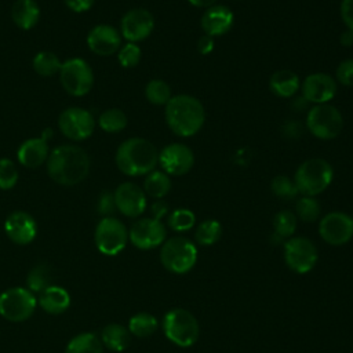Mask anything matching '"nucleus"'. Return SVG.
Masks as SVG:
<instances>
[{
    "instance_id": "1",
    "label": "nucleus",
    "mask_w": 353,
    "mask_h": 353,
    "mask_svg": "<svg viewBox=\"0 0 353 353\" xmlns=\"http://www.w3.org/2000/svg\"><path fill=\"white\" fill-rule=\"evenodd\" d=\"M47 172L59 185H77L90 172V157L84 149L76 145H61L48 154Z\"/></svg>"
},
{
    "instance_id": "2",
    "label": "nucleus",
    "mask_w": 353,
    "mask_h": 353,
    "mask_svg": "<svg viewBox=\"0 0 353 353\" xmlns=\"http://www.w3.org/2000/svg\"><path fill=\"white\" fill-rule=\"evenodd\" d=\"M164 116L168 128L183 138L196 135L205 121L203 103L189 94L172 95L165 103Z\"/></svg>"
},
{
    "instance_id": "3",
    "label": "nucleus",
    "mask_w": 353,
    "mask_h": 353,
    "mask_svg": "<svg viewBox=\"0 0 353 353\" xmlns=\"http://www.w3.org/2000/svg\"><path fill=\"white\" fill-rule=\"evenodd\" d=\"M117 168L128 176L148 175L159 163L156 146L145 138H130L121 142L116 152Z\"/></svg>"
},
{
    "instance_id": "4",
    "label": "nucleus",
    "mask_w": 353,
    "mask_h": 353,
    "mask_svg": "<svg viewBox=\"0 0 353 353\" xmlns=\"http://www.w3.org/2000/svg\"><path fill=\"white\" fill-rule=\"evenodd\" d=\"M334 170L324 159H307L295 171L294 182L302 196H317L332 182Z\"/></svg>"
},
{
    "instance_id": "5",
    "label": "nucleus",
    "mask_w": 353,
    "mask_h": 353,
    "mask_svg": "<svg viewBox=\"0 0 353 353\" xmlns=\"http://www.w3.org/2000/svg\"><path fill=\"white\" fill-rule=\"evenodd\" d=\"M163 331L165 338L179 346H193L200 335V325L192 312L183 307H174L163 317Z\"/></svg>"
},
{
    "instance_id": "6",
    "label": "nucleus",
    "mask_w": 353,
    "mask_h": 353,
    "mask_svg": "<svg viewBox=\"0 0 353 353\" xmlns=\"http://www.w3.org/2000/svg\"><path fill=\"white\" fill-rule=\"evenodd\" d=\"M160 247V262L168 272L185 274L194 268L197 262V247L188 237L174 236L165 239Z\"/></svg>"
},
{
    "instance_id": "7",
    "label": "nucleus",
    "mask_w": 353,
    "mask_h": 353,
    "mask_svg": "<svg viewBox=\"0 0 353 353\" xmlns=\"http://www.w3.org/2000/svg\"><path fill=\"white\" fill-rule=\"evenodd\" d=\"M306 127L319 139L336 138L343 128V117L339 109L330 103L313 105L306 114Z\"/></svg>"
},
{
    "instance_id": "8",
    "label": "nucleus",
    "mask_w": 353,
    "mask_h": 353,
    "mask_svg": "<svg viewBox=\"0 0 353 353\" xmlns=\"http://www.w3.org/2000/svg\"><path fill=\"white\" fill-rule=\"evenodd\" d=\"M284 262L287 268L298 274L310 272L319 259L317 247L314 243L303 236H292L283 244Z\"/></svg>"
},
{
    "instance_id": "9",
    "label": "nucleus",
    "mask_w": 353,
    "mask_h": 353,
    "mask_svg": "<svg viewBox=\"0 0 353 353\" xmlns=\"http://www.w3.org/2000/svg\"><path fill=\"white\" fill-rule=\"evenodd\" d=\"M37 306L34 294L23 287H14L0 295V314L12 323L30 319Z\"/></svg>"
},
{
    "instance_id": "10",
    "label": "nucleus",
    "mask_w": 353,
    "mask_h": 353,
    "mask_svg": "<svg viewBox=\"0 0 353 353\" xmlns=\"http://www.w3.org/2000/svg\"><path fill=\"white\" fill-rule=\"evenodd\" d=\"M94 241L99 252L108 256H114L125 248L128 230L117 218L103 216L95 228Z\"/></svg>"
},
{
    "instance_id": "11",
    "label": "nucleus",
    "mask_w": 353,
    "mask_h": 353,
    "mask_svg": "<svg viewBox=\"0 0 353 353\" xmlns=\"http://www.w3.org/2000/svg\"><path fill=\"white\" fill-rule=\"evenodd\" d=\"M59 80L68 94L83 97L91 90L94 74L91 66L83 58H70L61 65Z\"/></svg>"
},
{
    "instance_id": "12",
    "label": "nucleus",
    "mask_w": 353,
    "mask_h": 353,
    "mask_svg": "<svg viewBox=\"0 0 353 353\" xmlns=\"http://www.w3.org/2000/svg\"><path fill=\"white\" fill-rule=\"evenodd\" d=\"M319 234L330 245H343L353 237V216L342 211L325 214L319 222Z\"/></svg>"
},
{
    "instance_id": "13",
    "label": "nucleus",
    "mask_w": 353,
    "mask_h": 353,
    "mask_svg": "<svg viewBox=\"0 0 353 353\" xmlns=\"http://www.w3.org/2000/svg\"><path fill=\"white\" fill-rule=\"evenodd\" d=\"M58 127L66 138L72 141H84L94 132L95 120L88 110L72 106L59 114Z\"/></svg>"
},
{
    "instance_id": "14",
    "label": "nucleus",
    "mask_w": 353,
    "mask_h": 353,
    "mask_svg": "<svg viewBox=\"0 0 353 353\" xmlns=\"http://www.w3.org/2000/svg\"><path fill=\"white\" fill-rule=\"evenodd\" d=\"M167 237L164 223L154 218H141L128 230V240L139 250H153L160 247Z\"/></svg>"
},
{
    "instance_id": "15",
    "label": "nucleus",
    "mask_w": 353,
    "mask_h": 353,
    "mask_svg": "<svg viewBox=\"0 0 353 353\" xmlns=\"http://www.w3.org/2000/svg\"><path fill=\"white\" fill-rule=\"evenodd\" d=\"M159 164L161 171L168 175H185L194 164V153L188 145L172 142L164 146L159 153Z\"/></svg>"
},
{
    "instance_id": "16",
    "label": "nucleus",
    "mask_w": 353,
    "mask_h": 353,
    "mask_svg": "<svg viewBox=\"0 0 353 353\" xmlns=\"http://www.w3.org/2000/svg\"><path fill=\"white\" fill-rule=\"evenodd\" d=\"M120 28L121 36L128 43H138L150 36L154 29V18L146 8H132L123 15Z\"/></svg>"
},
{
    "instance_id": "17",
    "label": "nucleus",
    "mask_w": 353,
    "mask_h": 353,
    "mask_svg": "<svg viewBox=\"0 0 353 353\" xmlns=\"http://www.w3.org/2000/svg\"><path fill=\"white\" fill-rule=\"evenodd\" d=\"M301 91L307 103H328L336 94V80L327 73H312L301 83Z\"/></svg>"
},
{
    "instance_id": "18",
    "label": "nucleus",
    "mask_w": 353,
    "mask_h": 353,
    "mask_svg": "<svg viewBox=\"0 0 353 353\" xmlns=\"http://www.w3.org/2000/svg\"><path fill=\"white\" fill-rule=\"evenodd\" d=\"M113 197L116 210L128 218H137L146 210V194L143 189L132 182L120 183Z\"/></svg>"
},
{
    "instance_id": "19",
    "label": "nucleus",
    "mask_w": 353,
    "mask_h": 353,
    "mask_svg": "<svg viewBox=\"0 0 353 353\" xmlns=\"http://www.w3.org/2000/svg\"><path fill=\"white\" fill-rule=\"evenodd\" d=\"M4 230L12 243L26 245L34 240L37 234V223L30 214L25 211H14L6 218Z\"/></svg>"
},
{
    "instance_id": "20",
    "label": "nucleus",
    "mask_w": 353,
    "mask_h": 353,
    "mask_svg": "<svg viewBox=\"0 0 353 353\" xmlns=\"http://www.w3.org/2000/svg\"><path fill=\"white\" fill-rule=\"evenodd\" d=\"M87 46L94 54L108 57L120 50L121 34L112 25H97L88 32Z\"/></svg>"
},
{
    "instance_id": "21",
    "label": "nucleus",
    "mask_w": 353,
    "mask_h": 353,
    "mask_svg": "<svg viewBox=\"0 0 353 353\" xmlns=\"http://www.w3.org/2000/svg\"><path fill=\"white\" fill-rule=\"evenodd\" d=\"M233 23H234L233 11L229 7L222 4H214L205 8L200 19V26L204 34L212 39L229 32Z\"/></svg>"
},
{
    "instance_id": "22",
    "label": "nucleus",
    "mask_w": 353,
    "mask_h": 353,
    "mask_svg": "<svg viewBox=\"0 0 353 353\" xmlns=\"http://www.w3.org/2000/svg\"><path fill=\"white\" fill-rule=\"evenodd\" d=\"M48 143L44 138L26 139L18 149V160L26 168H37L48 159Z\"/></svg>"
},
{
    "instance_id": "23",
    "label": "nucleus",
    "mask_w": 353,
    "mask_h": 353,
    "mask_svg": "<svg viewBox=\"0 0 353 353\" xmlns=\"http://www.w3.org/2000/svg\"><path fill=\"white\" fill-rule=\"evenodd\" d=\"M37 303L41 306L44 312L50 314H61L69 309L70 295L65 288L51 284L43 292L39 294Z\"/></svg>"
},
{
    "instance_id": "24",
    "label": "nucleus",
    "mask_w": 353,
    "mask_h": 353,
    "mask_svg": "<svg viewBox=\"0 0 353 353\" xmlns=\"http://www.w3.org/2000/svg\"><path fill=\"white\" fill-rule=\"evenodd\" d=\"M270 91L280 98H291L301 88L299 76L288 69L276 70L269 79Z\"/></svg>"
},
{
    "instance_id": "25",
    "label": "nucleus",
    "mask_w": 353,
    "mask_h": 353,
    "mask_svg": "<svg viewBox=\"0 0 353 353\" xmlns=\"http://www.w3.org/2000/svg\"><path fill=\"white\" fill-rule=\"evenodd\" d=\"M11 18L19 29L29 30L39 22L40 8L34 0H17L11 7Z\"/></svg>"
},
{
    "instance_id": "26",
    "label": "nucleus",
    "mask_w": 353,
    "mask_h": 353,
    "mask_svg": "<svg viewBox=\"0 0 353 353\" xmlns=\"http://www.w3.org/2000/svg\"><path fill=\"white\" fill-rule=\"evenodd\" d=\"M101 342L105 347H108L112 352H123L130 346L131 342V334L127 327L112 323L103 327L101 331Z\"/></svg>"
},
{
    "instance_id": "27",
    "label": "nucleus",
    "mask_w": 353,
    "mask_h": 353,
    "mask_svg": "<svg viewBox=\"0 0 353 353\" xmlns=\"http://www.w3.org/2000/svg\"><path fill=\"white\" fill-rule=\"evenodd\" d=\"M171 190V179L170 175L160 170L150 171L143 182V192L145 194L153 197V199H163L167 196Z\"/></svg>"
},
{
    "instance_id": "28",
    "label": "nucleus",
    "mask_w": 353,
    "mask_h": 353,
    "mask_svg": "<svg viewBox=\"0 0 353 353\" xmlns=\"http://www.w3.org/2000/svg\"><path fill=\"white\" fill-rule=\"evenodd\" d=\"M128 331L131 335L138 338H148L153 335L159 328V320L146 312L134 314L128 321Z\"/></svg>"
},
{
    "instance_id": "29",
    "label": "nucleus",
    "mask_w": 353,
    "mask_h": 353,
    "mask_svg": "<svg viewBox=\"0 0 353 353\" xmlns=\"http://www.w3.org/2000/svg\"><path fill=\"white\" fill-rule=\"evenodd\" d=\"M65 353H103V345L95 334L84 332L69 341Z\"/></svg>"
},
{
    "instance_id": "30",
    "label": "nucleus",
    "mask_w": 353,
    "mask_h": 353,
    "mask_svg": "<svg viewBox=\"0 0 353 353\" xmlns=\"http://www.w3.org/2000/svg\"><path fill=\"white\" fill-rule=\"evenodd\" d=\"M298 218L296 215L290 210H281L279 211L273 218V237H277L279 241L287 240L292 237V234L296 230Z\"/></svg>"
},
{
    "instance_id": "31",
    "label": "nucleus",
    "mask_w": 353,
    "mask_h": 353,
    "mask_svg": "<svg viewBox=\"0 0 353 353\" xmlns=\"http://www.w3.org/2000/svg\"><path fill=\"white\" fill-rule=\"evenodd\" d=\"M222 236V225L216 219H205L194 229V241L200 245L208 247L215 244Z\"/></svg>"
},
{
    "instance_id": "32",
    "label": "nucleus",
    "mask_w": 353,
    "mask_h": 353,
    "mask_svg": "<svg viewBox=\"0 0 353 353\" xmlns=\"http://www.w3.org/2000/svg\"><path fill=\"white\" fill-rule=\"evenodd\" d=\"M61 62L58 55H55L52 51H40L34 55L32 61V66L34 72L43 77H50L55 73H59Z\"/></svg>"
},
{
    "instance_id": "33",
    "label": "nucleus",
    "mask_w": 353,
    "mask_h": 353,
    "mask_svg": "<svg viewBox=\"0 0 353 353\" xmlns=\"http://www.w3.org/2000/svg\"><path fill=\"white\" fill-rule=\"evenodd\" d=\"M298 219L306 222V223H312L316 222L320 218L321 214V207L320 203L312 197V196H302L296 200L295 203V212Z\"/></svg>"
},
{
    "instance_id": "34",
    "label": "nucleus",
    "mask_w": 353,
    "mask_h": 353,
    "mask_svg": "<svg viewBox=\"0 0 353 353\" xmlns=\"http://www.w3.org/2000/svg\"><path fill=\"white\" fill-rule=\"evenodd\" d=\"M145 97L153 105H157V106L164 105L165 106V103L172 97L171 87L168 85L167 81H164L161 79H153L145 87Z\"/></svg>"
},
{
    "instance_id": "35",
    "label": "nucleus",
    "mask_w": 353,
    "mask_h": 353,
    "mask_svg": "<svg viewBox=\"0 0 353 353\" xmlns=\"http://www.w3.org/2000/svg\"><path fill=\"white\" fill-rule=\"evenodd\" d=\"M99 127L105 131V132H110V134H114V132H120L123 131L125 127H127V116L123 110L120 109H108L105 112L101 113L99 116Z\"/></svg>"
},
{
    "instance_id": "36",
    "label": "nucleus",
    "mask_w": 353,
    "mask_h": 353,
    "mask_svg": "<svg viewBox=\"0 0 353 353\" xmlns=\"http://www.w3.org/2000/svg\"><path fill=\"white\" fill-rule=\"evenodd\" d=\"M28 290L34 292H43L47 287L51 285V269L46 263L36 265L26 277Z\"/></svg>"
},
{
    "instance_id": "37",
    "label": "nucleus",
    "mask_w": 353,
    "mask_h": 353,
    "mask_svg": "<svg viewBox=\"0 0 353 353\" xmlns=\"http://www.w3.org/2000/svg\"><path fill=\"white\" fill-rule=\"evenodd\" d=\"M167 223L174 232H188L194 226L196 215L189 208H176L168 215Z\"/></svg>"
},
{
    "instance_id": "38",
    "label": "nucleus",
    "mask_w": 353,
    "mask_h": 353,
    "mask_svg": "<svg viewBox=\"0 0 353 353\" xmlns=\"http://www.w3.org/2000/svg\"><path fill=\"white\" fill-rule=\"evenodd\" d=\"M270 190L276 197L281 200H292L299 194L294 179L285 175L274 176L270 182Z\"/></svg>"
},
{
    "instance_id": "39",
    "label": "nucleus",
    "mask_w": 353,
    "mask_h": 353,
    "mask_svg": "<svg viewBox=\"0 0 353 353\" xmlns=\"http://www.w3.org/2000/svg\"><path fill=\"white\" fill-rule=\"evenodd\" d=\"M18 170L10 159H0V189L8 190L18 182Z\"/></svg>"
},
{
    "instance_id": "40",
    "label": "nucleus",
    "mask_w": 353,
    "mask_h": 353,
    "mask_svg": "<svg viewBox=\"0 0 353 353\" xmlns=\"http://www.w3.org/2000/svg\"><path fill=\"white\" fill-rule=\"evenodd\" d=\"M141 48L137 43H127L123 47H120L117 58L123 68H134L141 61Z\"/></svg>"
},
{
    "instance_id": "41",
    "label": "nucleus",
    "mask_w": 353,
    "mask_h": 353,
    "mask_svg": "<svg viewBox=\"0 0 353 353\" xmlns=\"http://www.w3.org/2000/svg\"><path fill=\"white\" fill-rule=\"evenodd\" d=\"M336 81L341 83L342 85L353 87V58L343 59L335 72Z\"/></svg>"
},
{
    "instance_id": "42",
    "label": "nucleus",
    "mask_w": 353,
    "mask_h": 353,
    "mask_svg": "<svg viewBox=\"0 0 353 353\" xmlns=\"http://www.w3.org/2000/svg\"><path fill=\"white\" fill-rule=\"evenodd\" d=\"M114 210H116V204H114L113 193L103 192L98 201V211L105 216H110V214H113Z\"/></svg>"
},
{
    "instance_id": "43",
    "label": "nucleus",
    "mask_w": 353,
    "mask_h": 353,
    "mask_svg": "<svg viewBox=\"0 0 353 353\" xmlns=\"http://www.w3.org/2000/svg\"><path fill=\"white\" fill-rule=\"evenodd\" d=\"M339 12L346 29L353 30V0H342Z\"/></svg>"
},
{
    "instance_id": "44",
    "label": "nucleus",
    "mask_w": 353,
    "mask_h": 353,
    "mask_svg": "<svg viewBox=\"0 0 353 353\" xmlns=\"http://www.w3.org/2000/svg\"><path fill=\"white\" fill-rule=\"evenodd\" d=\"M150 214L152 218L161 221L167 214H168V205L164 200H156L152 205H150Z\"/></svg>"
},
{
    "instance_id": "45",
    "label": "nucleus",
    "mask_w": 353,
    "mask_h": 353,
    "mask_svg": "<svg viewBox=\"0 0 353 353\" xmlns=\"http://www.w3.org/2000/svg\"><path fill=\"white\" fill-rule=\"evenodd\" d=\"M68 8H70L74 12H84L88 11L95 0H63Z\"/></svg>"
},
{
    "instance_id": "46",
    "label": "nucleus",
    "mask_w": 353,
    "mask_h": 353,
    "mask_svg": "<svg viewBox=\"0 0 353 353\" xmlns=\"http://www.w3.org/2000/svg\"><path fill=\"white\" fill-rule=\"evenodd\" d=\"M215 47V41L212 37L210 36H205L203 34L199 40H197V51L201 54V55H208L212 52Z\"/></svg>"
},
{
    "instance_id": "47",
    "label": "nucleus",
    "mask_w": 353,
    "mask_h": 353,
    "mask_svg": "<svg viewBox=\"0 0 353 353\" xmlns=\"http://www.w3.org/2000/svg\"><path fill=\"white\" fill-rule=\"evenodd\" d=\"M339 41H341V44H342V46H345V47H350V46H353V30L346 29V30L341 34Z\"/></svg>"
},
{
    "instance_id": "48",
    "label": "nucleus",
    "mask_w": 353,
    "mask_h": 353,
    "mask_svg": "<svg viewBox=\"0 0 353 353\" xmlns=\"http://www.w3.org/2000/svg\"><path fill=\"white\" fill-rule=\"evenodd\" d=\"M192 6L194 7H199V8H208L211 6L215 4L216 0H188Z\"/></svg>"
}]
</instances>
